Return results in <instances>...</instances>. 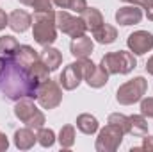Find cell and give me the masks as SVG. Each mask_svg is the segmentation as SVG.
<instances>
[{"instance_id":"cell-1","label":"cell","mask_w":153,"mask_h":152,"mask_svg":"<svg viewBox=\"0 0 153 152\" xmlns=\"http://www.w3.org/2000/svg\"><path fill=\"white\" fill-rule=\"evenodd\" d=\"M39 84L41 82L32 79L29 70L16 63L14 57H5V65L0 74V91L5 99L13 102L20 99H36Z\"/></svg>"},{"instance_id":"cell-2","label":"cell","mask_w":153,"mask_h":152,"mask_svg":"<svg viewBox=\"0 0 153 152\" xmlns=\"http://www.w3.org/2000/svg\"><path fill=\"white\" fill-rule=\"evenodd\" d=\"M32 38L41 47L53 45L57 39V25H55V11L34 13L32 16Z\"/></svg>"},{"instance_id":"cell-3","label":"cell","mask_w":153,"mask_h":152,"mask_svg":"<svg viewBox=\"0 0 153 152\" xmlns=\"http://www.w3.org/2000/svg\"><path fill=\"white\" fill-rule=\"evenodd\" d=\"M94 68V63L85 57V59H76L75 63H70L59 75V84L62 86V90L66 91H73L80 86V82L91 74V70Z\"/></svg>"},{"instance_id":"cell-4","label":"cell","mask_w":153,"mask_h":152,"mask_svg":"<svg viewBox=\"0 0 153 152\" xmlns=\"http://www.w3.org/2000/svg\"><path fill=\"white\" fill-rule=\"evenodd\" d=\"M111 75H126L130 74L135 66H137V59L132 52L126 50H116V52H109L102 57L100 63Z\"/></svg>"},{"instance_id":"cell-5","label":"cell","mask_w":153,"mask_h":152,"mask_svg":"<svg viewBox=\"0 0 153 152\" xmlns=\"http://www.w3.org/2000/svg\"><path fill=\"white\" fill-rule=\"evenodd\" d=\"M148 91V81L143 75L134 77L132 81L123 82L117 91H116V100L121 106H132L135 102H141V99L146 95Z\"/></svg>"},{"instance_id":"cell-6","label":"cell","mask_w":153,"mask_h":152,"mask_svg":"<svg viewBox=\"0 0 153 152\" xmlns=\"http://www.w3.org/2000/svg\"><path fill=\"white\" fill-rule=\"evenodd\" d=\"M14 116L27 127L38 131L45 125V113L34 104V99H20L14 102Z\"/></svg>"},{"instance_id":"cell-7","label":"cell","mask_w":153,"mask_h":152,"mask_svg":"<svg viewBox=\"0 0 153 152\" xmlns=\"http://www.w3.org/2000/svg\"><path fill=\"white\" fill-rule=\"evenodd\" d=\"M36 100L43 109H55L61 106L62 102V86L53 81V79H46L38 86V93H36Z\"/></svg>"},{"instance_id":"cell-8","label":"cell","mask_w":153,"mask_h":152,"mask_svg":"<svg viewBox=\"0 0 153 152\" xmlns=\"http://www.w3.org/2000/svg\"><path fill=\"white\" fill-rule=\"evenodd\" d=\"M55 25H57V31H61L62 34H68L70 38L84 36L85 31H87L84 20L80 16L68 13L66 9H61V11L55 13Z\"/></svg>"},{"instance_id":"cell-9","label":"cell","mask_w":153,"mask_h":152,"mask_svg":"<svg viewBox=\"0 0 153 152\" xmlns=\"http://www.w3.org/2000/svg\"><path fill=\"white\" fill-rule=\"evenodd\" d=\"M123 136L125 132L119 127L107 123L103 129H100L98 138L94 141V149L96 152H116L119 149V145L123 143Z\"/></svg>"},{"instance_id":"cell-10","label":"cell","mask_w":153,"mask_h":152,"mask_svg":"<svg viewBox=\"0 0 153 152\" xmlns=\"http://www.w3.org/2000/svg\"><path fill=\"white\" fill-rule=\"evenodd\" d=\"M126 45L134 56H144L153 50V34L148 31H135L128 36Z\"/></svg>"},{"instance_id":"cell-11","label":"cell","mask_w":153,"mask_h":152,"mask_svg":"<svg viewBox=\"0 0 153 152\" xmlns=\"http://www.w3.org/2000/svg\"><path fill=\"white\" fill-rule=\"evenodd\" d=\"M143 20V9L137 7L135 4H130V5H123L116 11V22L123 27H128V25H137L141 23Z\"/></svg>"},{"instance_id":"cell-12","label":"cell","mask_w":153,"mask_h":152,"mask_svg":"<svg viewBox=\"0 0 153 152\" xmlns=\"http://www.w3.org/2000/svg\"><path fill=\"white\" fill-rule=\"evenodd\" d=\"M94 50V41L89 38V36H78V38H73L71 43H70V52L71 56L76 57V59H85V57H91Z\"/></svg>"},{"instance_id":"cell-13","label":"cell","mask_w":153,"mask_h":152,"mask_svg":"<svg viewBox=\"0 0 153 152\" xmlns=\"http://www.w3.org/2000/svg\"><path fill=\"white\" fill-rule=\"evenodd\" d=\"M13 140H14L16 149H20V150H30L38 143V136L34 134V129H30L27 125L18 129V131H14Z\"/></svg>"},{"instance_id":"cell-14","label":"cell","mask_w":153,"mask_h":152,"mask_svg":"<svg viewBox=\"0 0 153 152\" xmlns=\"http://www.w3.org/2000/svg\"><path fill=\"white\" fill-rule=\"evenodd\" d=\"M32 25V16L23 9H14L9 14V27L14 32H25Z\"/></svg>"},{"instance_id":"cell-15","label":"cell","mask_w":153,"mask_h":152,"mask_svg":"<svg viewBox=\"0 0 153 152\" xmlns=\"http://www.w3.org/2000/svg\"><path fill=\"white\" fill-rule=\"evenodd\" d=\"M39 59L46 65V68H48L50 72H55V70L62 65V54H61V50L53 48L52 45L43 47V50H41V54H39Z\"/></svg>"},{"instance_id":"cell-16","label":"cell","mask_w":153,"mask_h":152,"mask_svg":"<svg viewBox=\"0 0 153 152\" xmlns=\"http://www.w3.org/2000/svg\"><path fill=\"white\" fill-rule=\"evenodd\" d=\"M13 57H14L16 63H20L23 68L29 70V66L39 59V54H38V50H34V47H30V45H20Z\"/></svg>"},{"instance_id":"cell-17","label":"cell","mask_w":153,"mask_h":152,"mask_svg":"<svg viewBox=\"0 0 153 152\" xmlns=\"http://www.w3.org/2000/svg\"><path fill=\"white\" fill-rule=\"evenodd\" d=\"M93 38L100 45H111L117 39V29L111 23H102L96 31H93Z\"/></svg>"},{"instance_id":"cell-18","label":"cell","mask_w":153,"mask_h":152,"mask_svg":"<svg viewBox=\"0 0 153 152\" xmlns=\"http://www.w3.org/2000/svg\"><path fill=\"white\" fill-rule=\"evenodd\" d=\"M80 18L84 20V23H85V27H87V31H96L105 20H103V14H102V11L100 9H96V7H89L87 5V9H84L82 13H80Z\"/></svg>"},{"instance_id":"cell-19","label":"cell","mask_w":153,"mask_h":152,"mask_svg":"<svg viewBox=\"0 0 153 152\" xmlns=\"http://www.w3.org/2000/svg\"><path fill=\"white\" fill-rule=\"evenodd\" d=\"M76 129L80 131V132H84V134H87V136H91V134H94V132H98V129H100V123H98V118L96 116H93L91 113H82L76 116Z\"/></svg>"},{"instance_id":"cell-20","label":"cell","mask_w":153,"mask_h":152,"mask_svg":"<svg viewBox=\"0 0 153 152\" xmlns=\"http://www.w3.org/2000/svg\"><path fill=\"white\" fill-rule=\"evenodd\" d=\"M109 75H111V74H109L102 65H94V68L91 70V74L85 77L84 81L87 82L89 88H96V90H98V88H103V86L109 82Z\"/></svg>"},{"instance_id":"cell-21","label":"cell","mask_w":153,"mask_h":152,"mask_svg":"<svg viewBox=\"0 0 153 152\" xmlns=\"http://www.w3.org/2000/svg\"><path fill=\"white\" fill-rule=\"evenodd\" d=\"M132 136H146L148 134V122L143 114H130L128 116V132Z\"/></svg>"},{"instance_id":"cell-22","label":"cell","mask_w":153,"mask_h":152,"mask_svg":"<svg viewBox=\"0 0 153 152\" xmlns=\"http://www.w3.org/2000/svg\"><path fill=\"white\" fill-rule=\"evenodd\" d=\"M18 47H20V43L14 36H11V34L0 36V56L2 57H13Z\"/></svg>"},{"instance_id":"cell-23","label":"cell","mask_w":153,"mask_h":152,"mask_svg":"<svg viewBox=\"0 0 153 152\" xmlns=\"http://www.w3.org/2000/svg\"><path fill=\"white\" fill-rule=\"evenodd\" d=\"M59 145L62 149H71L75 145V127L71 123L68 125H62L61 131H59V138H57Z\"/></svg>"},{"instance_id":"cell-24","label":"cell","mask_w":153,"mask_h":152,"mask_svg":"<svg viewBox=\"0 0 153 152\" xmlns=\"http://www.w3.org/2000/svg\"><path fill=\"white\" fill-rule=\"evenodd\" d=\"M38 143L41 147H45V149H50V147H53V143H55V132L52 131V129H48V127H39L38 129Z\"/></svg>"},{"instance_id":"cell-25","label":"cell","mask_w":153,"mask_h":152,"mask_svg":"<svg viewBox=\"0 0 153 152\" xmlns=\"http://www.w3.org/2000/svg\"><path fill=\"white\" fill-rule=\"evenodd\" d=\"M29 74H30L32 79H36L38 82H43V81H46V79H48L50 70L46 68V65H45L41 59H38L36 63H32V65L29 66Z\"/></svg>"},{"instance_id":"cell-26","label":"cell","mask_w":153,"mask_h":152,"mask_svg":"<svg viewBox=\"0 0 153 152\" xmlns=\"http://www.w3.org/2000/svg\"><path fill=\"white\" fill-rule=\"evenodd\" d=\"M107 123H112L116 127H119L125 134L128 132V116L123 113H111L109 114V120H107Z\"/></svg>"},{"instance_id":"cell-27","label":"cell","mask_w":153,"mask_h":152,"mask_svg":"<svg viewBox=\"0 0 153 152\" xmlns=\"http://www.w3.org/2000/svg\"><path fill=\"white\" fill-rule=\"evenodd\" d=\"M141 114L146 118H153V97L141 99Z\"/></svg>"},{"instance_id":"cell-28","label":"cell","mask_w":153,"mask_h":152,"mask_svg":"<svg viewBox=\"0 0 153 152\" xmlns=\"http://www.w3.org/2000/svg\"><path fill=\"white\" fill-rule=\"evenodd\" d=\"M32 9H34V13H46V11H53V2H52V0H34Z\"/></svg>"},{"instance_id":"cell-29","label":"cell","mask_w":153,"mask_h":152,"mask_svg":"<svg viewBox=\"0 0 153 152\" xmlns=\"http://www.w3.org/2000/svg\"><path fill=\"white\" fill-rule=\"evenodd\" d=\"M68 9L76 13V14H80L84 9H87V0H70L68 2Z\"/></svg>"},{"instance_id":"cell-30","label":"cell","mask_w":153,"mask_h":152,"mask_svg":"<svg viewBox=\"0 0 153 152\" xmlns=\"http://www.w3.org/2000/svg\"><path fill=\"white\" fill-rule=\"evenodd\" d=\"M139 5H141V9H144L146 18L150 22H153V0H141Z\"/></svg>"},{"instance_id":"cell-31","label":"cell","mask_w":153,"mask_h":152,"mask_svg":"<svg viewBox=\"0 0 153 152\" xmlns=\"http://www.w3.org/2000/svg\"><path fill=\"white\" fill-rule=\"evenodd\" d=\"M141 150H153V136L146 134V138L143 140V145H141Z\"/></svg>"},{"instance_id":"cell-32","label":"cell","mask_w":153,"mask_h":152,"mask_svg":"<svg viewBox=\"0 0 153 152\" xmlns=\"http://www.w3.org/2000/svg\"><path fill=\"white\" fill-rule=\"evenodd\" d=\"M5 27H9V14H5V11L0 7V31H4Z\"/></svg>"},{"instance_id":"cell-33","label":"cell","mask_w":153,"mask_h":152,"mask_svg":"<svg viewBox=\"0 0 153 152\" xmlns=\"http://www.w3.org/2000/svg\"><path fill=\"white\" fill-rule=\"evenodd\" d=\"M9 149V140H7V136L0 131V152H5Z\"/></svg>"},{"instance_id":"cell-34","label":"cell","mask_w":153,"mask_h":152,"mask_svg":"<svg viewBox=\"0 0 153 152\" xmlns=\"http://www.w3.org/2000/svg\"><path fill=\"white\" fill-rule=\"evenodd\" d=\"M53 2V5H57L59 9H68V2L70 0H52Z\"/></svg>"},{"instance_id":"cell-35","label":"cell","mask_w":153,"mask_h":152,"mask_svg":"<svg viewBox=\"0 0 153 152\" xmlns=\"http://www.w3.org/2000/svg\"><path fill=\"white\" fill-rule=\"evenodd\" d=\"M146 72H148L150 75H153V56L146 61Z\"/></svg>"},{"instance_id":"cell-36","label":"cell","mask_w":153,"mask_h":152,"mask_svg":"<svg viewBox=\"0 0 153 152\" xmlns=\"http://www.w3.org/2000/svg\"><path fill=\"white\" fill-rule=\"evenodd\" d=\"M20 4H23V5H30L32 7V4H34V0H18Z\"/></svg>"},{"instance_id":"cell-37","label":"cell","mask_w":153,"mask_h":152,"mask_svg":"<svg viewBox=\"0 0 153 152\" xmlns=\"http://www.w3.org/2000/svg\"><path fill=\"white\" fill-rule=\"evenodd\" d=\"M4 65H5V57L0 56V74H2V70H4Z\"/></svg>"},{"instance_id":"cell-38","label":"cell","mask_w":153,"mask_h":152,"mask_svg":"<svg viewBox=\"0 0 153 152\" xmlns=\"http://www.w3.org/2000/svg\"><path fill=\"white\" fill-rule=\"evenodd\" d=\"M121 2H126V4H135V5H139V2H141V0H121Z\"/></svg>"}]
</instances>
